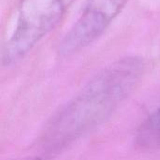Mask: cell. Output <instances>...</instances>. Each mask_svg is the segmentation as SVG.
I'll list each match as a JSON object with an SVG mask.
<instances>
[{
	"mask_svg": "<svg viewBox=\"0 0 160 160\" xmlns=\"http://www.w3.org/2000/svg\"><path fill=\"white\" fill-rule=\"evenodd\" d=\"M20 160H40L38 158H23V159H20Z\"/></svg>",
	"mask_w": 160,
	"mask_h": 160,
	"instance_id": "cell-4",
	"label": "cell"
},
{
	"mask_svg": "<svg viewBox=\"0 0 160 160\" xmlns=\"http://www.w3.org/2000/svg\"><path fill=\"white\" fill-rule=\"evenodd\" d=\"M127 2L128 0H87L82 13L60 42V54H74L96 41Z\"/></svg>",
	"mask_w": 160,
	"mask_h": 160,
	"instance_id": "cell-3",
	"label": "cell"
},
{
	"mask_svg": "<svg viewBox=\"0 0 160 160\" xmlns=\"http://www.w3.org/2000/svg\"><path fill=\"white\" fill-rule=\"evenodd\" d=\"M144 69L142 58L128 56L96 74L52 118L43 138L45 150L58 152L105 122L134 89Z\"/></svg>",
	"mask_w": 160,
	"mask_h": 160,
	"instance_id": "cell-1",
	"label": "cell"
},
{
	"mask_svg": "<svg viewBox=\"0 0 160 160\" xmlns=\"http://www.w3.org/2000/svg\"><path fill=\"white\" fill-rule=\"evenodd\" d=\"M74 0H22L15 25L4 45L2 62L11 65L24 57L62 21Z\"/></svg>",
	"mask_w": 160,
	"mask_h": 160,
	"instance_id": "cell-2",
	"label": "cell"
}]
</instances>
